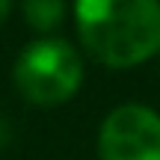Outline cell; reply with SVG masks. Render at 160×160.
<instances>
[{"label": "cell", "mask_w": 160, "mask_h": 160, "mask_svg": "<svg viewBox=\"0 0 160 160\" xmlns=\"http://www.w3.org/2000/svg\"><path fill=\"white\" fill-rule=\"evenodd\" d=\"M86 53L110 68H131L160 53V3L83 0L74 6Z\"/></svg>", "instance_id": "cell-1"}, {"label": "cell", "mask_w": 160, "mask_h": 160, "mask_svg": "<svg viewBox=\"0 0 160 160\" xmlns=\"http://www.w3.org/2000/svg\"><path fill=\"white\" fill-rule=\"evenodd\" d=\"M12 77L30 104L57 107L77 95L83 83V59L65 39H39L18 53Z\"/></svg>", "instance_id": "cell-2"}, {"label": "cell", "mask_w": 160, "mask_h": 160, "mask_svg": "<svg viewBox=\"0 0 160 160\" xmlns=\"http://www.w3.org/2000/svg\"><path fill=\"white\" fill-rule=\"evenodd\" d=\"M101 160H160V116L142 104H122L98 131Z\"/></svg>", "instance_id": "cell-3"}, {"label": "cell", "mask_w": 160, "mask_h": 160, "mask_svg": "<svg viewBox=\"0 0 160 160\" xmlns=\"http://www.w3.org/2000/svg\"><path fill=\"white\" fill-rule=\"evenodd\" d=\"M24 18H27V24L33 30H53L62 24L65 12H68V6L59 3V0H27V3L21 6Z\"/></svg>", "instance_id": "cell-4"}, {"label": "cell", "mask_w": 160, "mask_h": 160, "mask_svg": "<svg viewBox=\"0 0 160 160\" xmlns=\"http://www.w3.org/2000/svg\"><path fill=\"white\" fill-rule=\"evenodd\" d=\"M9 139H12V128H9V122H6V116L0 113V148H6Z\"/></svg>", "instance_id": "cell-5"}, {"label": "cell", "mask_w": 160, "mask_h": 160, "mask_svg": "<svg viewBox=\"0 0 160 160\" xmlns=\"http://www.w3.org/2000/svg\"><path fill=\"white\" fill-rule=\"evenodd\" d=\"M9 12H12V6L6 3V0H0V24H3L6 18H9Z\"/></svg>", "instance_id": "cell-6"}]
</instances>
